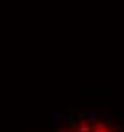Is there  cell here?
Listing matches in <instances>:
<instances>
[{"instance_id": "6da1fadb", "label": "cell", "mask_w": 124, "mask_h": 132, "mask_svg": "<svg viewBox=\"0 0 124 132\" xmlns=\"http://www.w3.org/2000/svg\"><path fill=\"white\" fill-rule=\"evenodd\" d=\"M76 132H92V127H90L89 121H82V123L76 125Z\"/></svg>"}, {"instance_id": "7a4b0ae2", "label": "cell", "mask_w": 124, "mask_h": 132, "mask_svg": "<svg viewBox=\"0 0 124 132\" xmlns=\"http://www.w3.org/2000/svg\"><path fill=\"white\" fill-rule=\"evenodd\" d=\"M59 132H66V130H59Z\"/></svg>"}, {"instance_id": "3957f363", "label": "cell", "mask_w": 124, "mask_h": 132, "mask_svg": "<svg viewBox=\"0 0 124 132\" xmlns=\"http://www.w3.org/2000/svg\"><path fill=\"white\" fill-rule=\"evenodd\" d=\"M69 132H75V130H69Z\"/></svg>"}]
</instances>
